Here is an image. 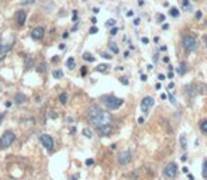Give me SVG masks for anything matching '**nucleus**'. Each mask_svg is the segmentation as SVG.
I'll list each match as a JSON object with an SVG mask.
<instances>
[{
  "mask_svg": "<svg viewBox=\"0 0 207 180\" xmlns=\"http://www.w3.org/2000/svg\"><path fill=\"white\" fill-rule=\"evenodd\" d=\"M89 117H90L92 122L96 127H102V125L111 124V115L109 113L100 110L97 106H92L89 109Z\"/></svg>",
  "mask_w": 207,
  "mask_h": 180,
  "instance_id": "obj_1",
  "label": "nucleus"
},
{
  "mask_svg": "<svg viewBox=\"0 0 207 180\" xmlns=\"http://www.w3.org/2000/svg\"><path fill=\"white\" fill-rule=\"evenodd\" d=\"M182 46H183L184 49L187 51V52H192V51H194L196 48H197V41H196V38L193 37V35H184L183 38H182Z\"/></svg>",
  "mask_w": 207,
  "mask_h": 180,
  "instance_id": "obj_2",
  "label": "nucleus"
},
{
  "mask_svg": "<svg viewBox=\"0 0 207 180\" xmlns=\"http://www.w3.org/2000/svg\"><path fill=\"white\" fill-rule=\"evenodd\" d=\"M16 139V134L13 131H6L0 138V146L1 148H9Z\"/></svg>",
  "mask_w": 207,
  "mask_h": 180,
  "instance_id": "obj_3",
  "label": "nucleus"
},
{
  "mask_svg": "<svg viewBox=\"0 0 207 180\" xmlns=\"http://www.w3.org/2000/svg\"><path fill=\"white\" fill-rule=\"evenodd\" d=\"M104 104H106L107 109L115 110V109H118L123 104V100L118 99V97H114V96H109V97H104Z\"/></svg>",
  "mask_w": 207,
  "mask_h": 180,
  "instance_id": "obj_4",
  "label": "nucleus"
},
{
  "mask_svg": "<svg viewBox=\"0 0 207 180\" xmlns=\"http://www.w3.org/2000/svg\"><path fill=\"white\" fill-rule=\"evenodd\" d=\"M176 172H178V165H176L175 162H169V163L165 166V169H163V176L172 179V177L176 176Z\"/></svg>",
  "mask_w": 207,
  "mask_h": 180,
  "instance_id": "obj_5",
  "label": "nucleus"
},
{
  "mask_svg": "<svg viewBox=\"0 0 207 180\" xmlns=\"http://www.w3.org/2000/svg\"><path fill=\"white\" fill-rule=\"evenodd\" d=\"M40 139H41V144L44 145V148H45L48 152H52V149H54V139H52V136L51 135H46V134H42L40 136Z\"/></svg>",
  "mask_w": 207,
  "mask_h": 180,
  "instance_id": "obj_6",
  "label": "nucleus"
},
{
  "mask_svg": "<svg viewBox=\"0 0 207 180\" xmlns=\"http://www.w3.org/2000/svg\"><path fill=\"white\" fill-rule=\"evenodd\" d=\"M152 106H154V99L151 96H147V97L142 99V101H141V110H142L144 114H148L149 113V109Z\"/></svg>",
  "mask_w": 207,
  "mask_h": 180,
  "instance_id": "obj_7",
  "label": "nucleus"
},
{
  "mask_svg": "<svg viewBox=\"0 0 207 180\" xmlns=\"http://www.w3.org/2000/svg\"><path fill=\"white\" fill-rule=\"evenodd\" d=\"M118 162H120V165H127V163H130V162H131V154H130V151L121 152L120 156H118Z\"/></svg>",
  "mask_w": 207,
  "mask_h": 180,
  "instance_id": "obj_8",
  "label": "nucleus"
},
{
  "mask_svg": "<svg viewBox=\"0 0 207 180\" xmlns=\"http://www.w3.org/2000/svg\"><path fill=\"white\" fill-rule=\"evenodd\" d=\"M44 34H45V30H44L42 27H37V28H34V30H33L31 37H33L34 40H41V38L44 37Z\"/></svg>",
  "mask_w": 207,
  "mask_h": 180,
  "instance_id": "obj_9",
  "label": "nucleus"
},
{
  "mask_svg": "<svg viewBox=\"0 0 207 180\" xmlns=\"http://www.w3.org/2000/svg\"><path fill=\"white\" fill-rule=\"evenodd\" d=\"M16 20H17V24H19V25H24V22L27 20V11L19 10V11L16 13Z\"/></svg>",
  "mask_w": 207,
  "mask_h": 180,
  "instance_id": "obj_10",
  "label": "nucleus"
},
{
  "mask_svg": "<svg viewBox=\"0 0 207 180\" xmlns=\"http://www.w3.org/2000/svg\"><path fill=\"white\" fill-rule=\"evenodd\" d=\"M97 130H99V132L102 135H110L111 134V125L110 124H107V125H102V127H97Z\"/></svg>",
  "mask_w": 207,
  "mask_h": 180,
  "instance_id": "obj_11",
  "label": "nucleus"
},
{
  "mask_svg": "<svg viewBox=\"0 0 207 180\" xmlns=\"http://www.w3.org/2000/svg\"><path fill=\"white\" fill-rule=\"evenodd\" d=\"M10 48H11V45H0V59L4 58V55L10 51Z\"/></svg>",
  "mask_w": 207,
  "mask_h": 180,
  "instance_id": "obj_12",
  "label": "nucleus"
},
{
  "mask_svg": "<svg viewBox=\"0 0 207 180\" xmlns=\"http://www.w3.org/2000/svg\"><path fill=\"white\" fill-rule=\"evenodd\" d=\"M25 100H27V97L24 96L23 93H17V94H16V97H14V101H16L17 104H23Z\"/></svg>",
  "mask_w": 207,
  "mask_h": 180,
  "instance_id": "obj_13",
  "label": "nucleus"
},
{
  "mask_svg": "<svg viewBox=\"0 0 207 180\" xmlns=\"http://www.w3.org/2000/svg\"><path fill=\"white\" fill-rule=\"evenodd\" d=\"M169 14H171L172 17H179V16H180V11H179L176 7H172V9L169 10Z\"/></svg>",
  "mask_w": 207,
  "mask_h": 180,
  "instance_id": "obj_14",
  "label": "nucleus"
},
{
  "mask_svg": "<svg viewBox=\"0 0 207 180\" xmlns=\"http://www.w3.org/2000/svg\"><path fill=\"white\" fill-rule=\"evenodd\" d=\"M83 59L88 61V62H94V56H93L92 54H89V52H85L83 54Z\"/></svg>",
  "mask_w": 207,
  "mask_h": 180,
  "instance_id": "obj_15",
  "label": "nucleus"
},
{
  "mask_svg": "<svg viewBox=\"0 0 207 180\" xmlns=\"http://www.w3.org/2000/svg\"><path fill=\"white\" fill-rule=\"evenodd\" d=\"M186 69H187V68H186V64L182 62V64L179 65V68H178V73H179V75H184V73H186Z\"/></svg>",
  "mask_w": 207,
  "mask_h": 180,
  "instance_id": "obj_16",
  "label": "nucleus"
},
{
  "mask_svg": "<svg viewBox=\"0 0 207 180\" xmlns=\"http://www.w3.org/2000/svg\"><path fill=\"white\" fill-rule=\"evenodd\" d=\"M59 101H61V104H66V101H68V94H66V93H61V94H59Z\"/></svg>",
  "mask_w": 207,
  "mask_h": 180,
  "instance_id": "obj_17",
  "label": "nucleus"
},
{
  "mask_svg": "<svg viewBox=\"0 0 207 180\" xmlns=\"http://www.w3.org/2000/svg\"><path fill=\"white\" fill-rule=\"evenodd\" d=\"M66 66L72 70V69H75V59L73 58H69L68 61H66Z\"/></svg>",
  "mask_w": 207,
  "mask_h": 180,
  "instance_id": "obj_18",
  "label": "nucleus"
},
{
  "mask_svg": "<svg viewBox=\"0 0 207 180\" xmlns=\"http://www.w3.org/2000/svg\"><path fill=\"white\" fill-rule=\"evenodd\" d=\"M52 75H54V77H55V79H61V77L64 76V72H62V70H54V72H52Z\"/></svg>",
  "mask_w": 207,
  "mask_h": 180,
  "instance_id": "obj_19",
  "label": "nucleus"
},
{
  "mask_svg": "<svg viewBox=\"0 0 207 180\" xmlns=\"http://www.w3.org/2000/svg\"><path fill=\"white\" fill-rule=\"evenodd\" d=\"M200 130H202L204 134H207V120H206V121H202V122H200Z\"/></svg>",
  "mask_w": 207,
  "mask_h": 180,
  "instance_id": "obj_20",
  "label": "nucleus"
},
{
  "mask_svg": "<svg viewBox=\"0 0 207 180\" xmlns=\"http://www.w3.org/2000/svg\"><path fill=\"white\" fill-rule=\"evenodd\" d=\"M83 135H85L86 138H92V136H93L92 131H90L89 128H85V130H83Z\"/></svg>",
  "mask_w": 207,
  "mask_h": 180,
  "instance_id": "obj_21",
  "label": "nucleus"
},
{
  "mask_svg": "<svg viewBox=\"0 0 207 180\" xmlns=\"http://www.w3.org/2000/svg\"><path fill=\"white\" fill-rule=\"evenodd\" d=\"M180 145H182L183 149H186V146H187V145H186V136H184L183 134L180 135Z\"/></svg>",
  "mask_w": 207,
  "mask_h": 180,
  "instance_id": "obj_22",
  "label": "nucleus"
},
{
  "mask_svg": "<svg viewBox=\"0 0 207 180\" xmlns=\"http://www.w3.org/2000/svg\"><path fill=\"white\" fill-rule=\"evenodd\" d=\"M109 46H110V49H111L114 54H118V48H117V45H115V44L110 42V44H109Z\"/></svg>",
  "mask_w": 207,
  "mask_h": 180,
  "instance_id": "obj_23",
  "label": "nucleus"
},
{
  "mask_svg": "<svg viewBox=\"0 0 207 180\" xmlns=\"http://www.w3.org/2000/svg\"><path fill=\"white\" fill-rule=\"evenodd\" d=\"M203 177L207 179V160H204V163H203Z\"/></svg>",
  "mask_w": 207,
  "mask_h": 180,
  "instance_id": "obj_24",
  "label": "nucleus"
},
{
  "mask_svg": "<svg viewBox=\"0 0 207 180\" xmlns=\"http://www.w3.org/2000/svg\"><path fill=\"white\" fill-rule=\"evenodd\" d=\"M106 25H107V27H114V25H115V20H113V19L107 20V22H106Z\"/></svg>",
  "mask_w": 207,
  "mask_h": 180,
  "instance_id": "obj_25",
  "label": "nucleus"
},
{
  "mask_svg": "<svg viewBox=\"0 0 207 180\" xmlns=\"http://www.w3.org/2000/svg\"><path fill=\"white\" fill-rule=\"evenodd\" d=\"M107 68H109L107 65H99V66H97V70H99V72H104Z\"/></svg>",
  "mask_w": 207,
  "mask_h": 180,
  "instance_id": "obj_26",
  "label": "nucleus"
},
{
  "mask_svg": "<svg viewBox=\"0 0 207 180\" xmlns=\"http://www.w3.org/2000/svg\"><path fill=\"white\" fill-rule=\"evenodd\" d=\"M183 7H184V9H190V4H189V0H183Z\"/></svg>",
  "mask_w": 207,
  "mask_h": 180,
  "instance_id": "obj_27",
  "label": "nucleus"
},
{
  "mask_svg": "<svg viewBox=\"0 0 207 180\" xmlns=\"http://www.w3.org/2000/svg\"><path fill=\"white\" fill-rule=\"evenodd\" d=\"M97 31H99V28H97V27H92V28H90V31H89V32H90V34H96V32H97Z\"/></svg>",
  "mask_w": 207,
  "mask_h": 180,
  "instance_id": "obj_28",
  "label": "nucleus"
},
{
  "mask_svg": "<svg viewBox=\"0 0 207 180\" xmlns=\"http://www.w3.org/2000/svg\"><path fill=\"white\" fill-rule=\"evenodd\" d=\"M120 82H121L123 85H128V80H127V77H121V79H120Z\"/></svg>",
  "mask_w": 207,
  "mask_h": 180,
  "instance_id": "obj_29",
  "label": "nucleus"
},
{
  "mask_svg": "<svg viewBox=\"0 0 207 180\" xmlns=\"http://www.w3.org/2000/svg\"><path fill=\"white\" fill-rule=\"evenodd\" d=\"M117 31H118V28H117V27H114V28H111L110 34H111V35H115V34H117Z\"/></svg>",
  "mask_w": 207,
  "mask_h": 180,
  "instance_id": "obj_30",
  "label": "nucleus"
},
{
  "mask_svg": "<svg viewBox=\"0 0 207 180\" xmlns=\"http://www.w3.org/2000/svg\"><path fill=\"white\" fill-rule=\"evenodd\" d=\"M37 70H38V72H44V70H45V65H40V68H38Z\"/></svg>",
  "mask_w": 207,
  "mask_h": 180,
  "instance_id": "obj_31",
  "label": "nucleus"
},
{
  "mask_svg": "<svg viewBox=\"0 0 207 180\" xmlns=\"http://www.w3.org/2000/svg\"><path fill=\"white\" fill-rule=\"evenodd\" d=\"M86 165H88V166L93 165V159H88V160H86Z\"/></svg>",
  "mask_w": 207,
  "mask_h": 180,
  "instance_id": "obj_32",
  "label": "nucleus"
},
{
  "mask_svg": "<svg viewBox=\"0 0 207 180\" xmlns=\"http://www.w3.org/2000/svg\"><path fill=\"white\" fill-rule=\"evenodd\" d=\"M196 19H197V20L202 19V11H197V13H196Z\"/></svg>",
  "mask_w": 207,
  "mask_h": 180,
  "instance_id": "obj_33",
  "label": "nucleus"
},
{
  "mask_svg": "<svg viewBox=\"0 0 207 180\" xmlns=\"http://www.w3.org/2000/svg\"><path fill=\"white\" fill-rule=\"evenodd\" d=\"M102 56H103V58H104V59H110V58H111V56H110V55H109V54H103V55H102Z\"/></svg>",
  "mask_w": 207,
  "mask_h": 180,
  "instance_id": "obj_34",
  "label": "nucleus"
},
{
  "mask_svg": "<svg viewBox=\"0 0 207 180\" xmlns=\"http://www.w3.org/2000/svg\"><path fill=\"white\" fill-rule=\"evenodd\" d=\"M138 124H144V117H139L138 118Z\"/></svg>",
  "mask_w": 207,
  "mask_h": 180,
  "instance_id": "obj_35",
  "label": "nucleus"
},
{
  "mask_svg": "<svg viewBox=\"0 0 207 180\" xmlns=\"http://www.w3.org/2000/svg\"><path fill=\"white\" fill-rule=\"evenodd\" d=\"M163 19H165V17H163L162 14H158V21H163Z\"/></svg>",
  "mask_w": 207,
  "mask_h": 180,
  "instance_id": "obj_36",
  "label": "nucleus"
},
{
  "mask_svg": "<svg viewBox=\"0 0 207 180\" xmlns=\"http://www.w3.org/2000/svg\"><path fill=\"white\" fill-rule=\"evenodd\" d=\"M161 99H162V100H166V99H168V96H166L165 93H162V94H161Z\"/></svg>",
  "mask_w": 207,
  "mask_h": 180,
  "instance_id": "obj_37",
  "label": "nucleus"
},
{
  "mask_svg": "<svg viewBox=\"0 0 207 180\" xmlns=\"http://www.w3.org/2000/svg\"><path fill=\"white\" fill-rule=\"evenodd\" d=\"M76 17H78V13H76V10L73 11V21H76Z\"/></svg>",
  "mask_w": 207,
  "mask_h": 180,
  "instance_id": "obj_38",
  "label": "nucleus"
},
{
  "mask_svg": "<svg viewBox=\"0 0 207 180\" xmlns=\"http://www.w3.org/2000/svg\"><path fill=\"white\" fill-rule=\"evenodd\" d=\"M142 42H144V44H148V42H149V40H148V38H145V37H144V38H142Z\"/></svg>",
  "mask_w": 207,
  "mask_h": 180,
  "instance_id": "obj_39",
  "label": "nucleus"
},
{
  "mask_svg": "<svg viewBox=\"0 0 207 180\" xmlns=\"http://www.w3.org/2000/svg\"><path fill=\"white\" fill-rule=\"evenodd\" d=\"M141 80L145 82V80H147V75H141Z\"/></svg>",
  "mask_w": 207,
  "mask_h": 180,
  "instance_id": "obj_40",
  "label": "nucleus"
},
{
  "mask_svg": "<svg viewBox=\"0 0 207 180\" xmlns=\"http://www.w3.org/2000/svg\"><path fill=\"white\" fill-rule=\"evenodd\" d=\"M169 99H171V101H172V103H173V104H175V103H176V101H175V97H173V96H172V94H171V96H169Z\"/></svg>",
  "mask_w": 207,
  "mask_h": 180,
  "instance_id": "obj_41",
  "label": "nucleus"
},
{
  "mask_svg": "<svg viewBox=\"0 0 207 180\" xmlns=\"http://www.w3.org/2000/svg\"><path fill=\"white\" fill-rule=\"evenodd\" d=\"M86 73H88V70H86V68H83V69H82V75H83V76H85V75H86Z\"/></svg>",
  "mask_w": 207,
  "mask_h": 180,
  "instance_id": "obj_42",
  "label": "nucleus"
},
{
  "mask_svg": "<svg viewBox=\"0 0 207 180\" xmlns=\"http://www.w3.org/2000/svg\"><path fill=\"white\" fill-rule=\"evenodd\" d=\"M158 79H159V80H165V76H163V75H159Z\"/></svg>",
  "mask_w": 207,
  "mask_h": 180,
  "instance_id": "obj_43",
  "label": "nucleus"
},
{
  "mask_svg": "<svg viewBox=\"0 0 207 180\" xmlns=\"http://www.w3.org/2000/svg\"><path fill=\"white\" fill-rule=\"evenodd\" d=\"M133 14H134V11H128V13H127L128 17H133Z\"/></svg>",
  "mask_w": 207,
  "mask_h": 180,
  "instance_id": "obj_44",
  "label": "nucleus"
},
{
  "mask_svg": "<svg viewBox=\"0 0 207 180\" xmlns=\"http://www.w3.org/2000/svg\"><path fill=\"white\" fill-rule=\"evenodd\" d=\"M162 28H163V30H168V28H169V25H168V24H163V25H162Z\"/></svg>",
  "mask_w": 207,
  "mask_h": 180,
  "instance_id": "obj_45",
  "label": "nucleus"
},
{
  "mask_svg": "<svg viewBox=\"0 0 207 180\" xmlns=\"http://www.w3.org/2000/svg\"><path fill=\"white\" fill-rule=\"evenodd\" d=\"M168 87H169V89H173V87H175V85H173V83H172V82H171V83H169V86H168Z\"/></svg>",
  "mask_w": 207,
  "mask_h": 180,
  "instance_id": "obj_46",
  "label": "nucleus"
},
{
  "mask_svg": "<svg viewBox=\"0 0 207 180\" xmlns=\"http://www.w3.org/2000/svg\"><path fill=\"white\" fill-rule=\"evenodd\" d=\"M134 24H135V25H138V24H139V19H135V20H134Z\"/></svg>",
  "mask_w": 207,
  "mask_h": 180,
  "instance_id": "obj_47",
  "label": "nucleus"
},
{
  "mask_svg": "<svg viewBox=\"0 0 207 180\" xmlns=\"http://www.w3.org/2000/svg\"><path fill=\"white\" fill-rule=\"evenodd\" d=\"M180 159H182V162H184V160H186V159H187V155H183V156L180 158Z\"/></svg>",
  "mask_w": 207,
  "mask_h": 180,
  "instance_id": "obj_48",
  "label": "nucleus"
},
{
  "mask_svg": "<svg viewBox=\"0 0 207 180\" xmlns=\"http://www.w3.org/2000/svg\"><path fill=\"white\" fill-rule=\"evenodd\" d=\"M3 118H4V114H0V124H1V121H3Z\"/></svg>",
  "mask_w": 207,
  "mask_h": 180,
  "instance_id": "obj_49",
  "label": "nucleus"
},
{
  "mask_svg": "<svg viewBox=\"0 0 207 180\" xmlns=\"http://www.w3.org/2000/svg\"><path fill=\"white\" fill-rule=\"evenodd\" d=\"M206 45H207V37H206Z\"/></svg>",
  "mask_w": 207,
  "mask_h": 180,
  "instance_id": "obj_50",
  "label": "nucleus"
}]
</instances>
